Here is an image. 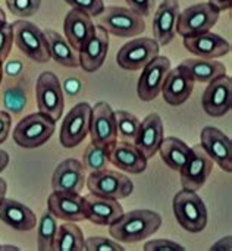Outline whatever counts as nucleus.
Returning <instances> with one entry per match:
<instances>
[{"instance_id":"nucleus-33","label":"nucleus","mask_w":232,"mask_h":251,"mask_svg":"<svg viewBox=\"0 0 232 251\" xmlns=\"http://www.w3.org/2000/svg\"><path fill=\"white\" fill-rule=\"evenodd\" d=\"M109 163V147H102L97 144H88L84 156H82V166L88 172H99L107 169Z\"/></svg>"},{"instance_id":"nucleus-37","label":"nucleus","mask_w":232,"mask_h":251,"mask_svg":"<svg viewBox=\"0 0 232 251\" xmlns=\"http://www.w3.org/2000/svg\"><path fill=\"white\" fill-rule=\"evenodd\" d=\"M72 9L81 10L90 16H99L104 9L103 0H65Z\"/></svg>"},{"instance_id":"nucleus-28","label":"nucleus","mask_w":232,"mask_h":251,"mask_svg":"<svg viewBox=\"0 0 232 251\" xmlns=\"http://www.w3.org/2000/svg\"><path fill=\"white\" fill-rule=\"evenodd\" d=\"M46 35V40L49 43V50H50V59L57 62L62 66L66 68H78L79 66V56L78 51H75L71 44L66 41L63 35L53 29H44L43 31Z\"/></svg>"},{"instance_id":"nucleus-12","label":"nucleus","mask_w":232,"mask_h":251,"mask_svg":"<svg viewBox=\"0 0 232 251\" xmlns=\"http://www.w3.org/2000/svg\"><path fill=\"white\" fill-rule=\"evenodd\" d=\"M171 71V60L166 56H156L143 68L137 84V94L143 101L155 100L163 87L168 72Z\"/></svg>"},{"instance_id":"nucleus-40","label":"nucleus","mask_w":232,"mask_h":251,"mask_svg":"<svg viewBox=\"0 0 232 251\" xmlns=\"http://www.w3.org/2000/svg\"><path fill=\"white\" fill-rule=\"evenodd\" d=\"M125 1L128 3L129 9H132L143 18L152 15L155 9V3H156V0H125Z\"/></svg>"},{"instance_id":"nucleus-29","label":"nucleus","mask_w":232,"mask_h":251,"mask_svg":"<svg viewBox=\"0 0 232 251\" xmlns=\"http://www.w3.org/2000/svg\"><path fill=\"white\" fill-rule=\"evenodd\" d=\"M157 151L160 153V157L166 166H169L172 171L180 172L191 154V147L177 137H168L163 138Z\"/></svg>"},{"instance_id":"nucleus-23","label":"nucleus","mask_w":232,"mask_h":251,"mask_svg":"<svg viewBox=\"0 0 232 251\" xmlns=\"http://www.w3.org/2000/svg\"><path fill=\"white\" fill-rule=\"evenodd\" d=\"M107 51H109V32L102 25H97L93 37L82 47V50L78 51L79 66L85 72H96L104 63L107 57Z\"/></svg>"},{"instance_id":"nucleus-25","label":"nucleus","mask_w":232,"mask_h":251,"mask_svg":"<svg viewBox=\"0 0 232 251\" xmlns=\"http://www.w3.org/2000/svg\"><path fill=\"white\" fill-rule=\"evenodd\" d=\"M194 84L196 82L180 66H177L168 72L160 93L168 104L181 106L190 99L194 90Z\"/></svg>"},{"instance_id":"nucleus-7","label":"nucleus","mask_w":232,"mask_h":251,"mask_svg":"<svg viewBox=\"0 0 232 251\" xmlns=\"http://www.w3.org/2000/svg\"><path fill=\"white\" fill-rule=\"evenodd\" d=\"M35 100L38 112L54 122L60 119L65 107L63 90L57 76L49 71L43 72L35 84Z\"/></svg>"},{"instance_id":"nucleus-11","label":"nucleus","mask_w":232,"mask_h":251,"mask_svg":"<svg viewBox=\"0 0 232 251\" xmlns=\"http://www.w3.org/2000/svg\"><path fill=\"white\" fill-rule=\"evenodd\" d=\"M213 171V160L207 156L200 144L191 147V154L180 171L182 188L190 191H199L209 179Z\"/></svg>"},{"instance_id":"nucleus-2","label":"nucleus","mask_w":232,"mask_h":251,"mask_svg":"<svg viewBox=\"0 0 232 251\" xmlns=\"http://www.w3.org/2000/svg\"><path fill=\"white\" fill-rule=\"evenodd\" d=\"M172 209L177 222L191 234L202 232L207 225V209L196 191L181 190L175 194Z\"/></svg>"},{"instance_id":"nucleus-3","label":"nucleus","mask_w":232,"mask_h":251,"mask_svg":"<svg viewBox=\"0 0 232 251\" xmlns=\"http://www.w3.org/2000/svg\"><path fill=\"white\" fill-rule=\"evenodd\" d=\"M99 25H102L109 34L131 38L138 37L146 31V21L141 15L129 7L109 6L99 15Z\"/></svg>"},{"instance_id":"nucleus-10","label":"nucleus","mask_w":232,"mask_h":251,"mask_svg":"<svg viewBox=\"0 0 232 251\" xmlns=\"http://www.w3.org/2000/svg\"><path fill=\"white\" fill-rule=\"evenodd\" d=\"M91 110L93 107L88 103H78L66 113L59 134V141L63 147L72 149L84 141L90 131Z\"/></svg>"},{"instance_id":"nucleus-30","label":"nucleus","mask_w":232,"mask_h":251,"mask_svg":"<svg viewBox=\"0 0 232 251\" xmlns=\"http://www.w3.org/2000/svg\"><path fill=\"white\" fill-rule=\"evenodd\" d=\"M54 251H85V240L81 229L74 222H65L57 226L53 244Z\"/></svg>"},{"instance_id":"nucleus-24","label":"nucleus","mask_w":232,"mask_h":251,"mask_svg":"<svg viewBox=\"0 0 232 251\" xmlns=\"http://www.w3.org/2000/svg\"><path fill=\"white\" fill-rule=\"evenodd\" d=\"M163 138H165V131H163L162 118L157 113H150L140 124V129L134 144L149 160L157 153Z\"/></svg>"},{"instance_id":"nucleus-4","label":"nucleus","mask_w":232,"mask_h":251,"mask_svg":"<svg viewBox=\"0 0 232 251\" xmlns=\"http://www.w3.org/2000/svg\"><path fill=\"white\" fill-rule=\"evenodd\" d=\"M13 43L26 57L37 63H46L50 60L49 43L44 32L32 22L18 19L12 24Z\"/></svg>"},{"instance_id":"nucleus-36","label":"nucleus","mask_w":232,"mask_h":251,"mask_svg":"<svg viewBox=\"0 0 232 251\" xmlns=\"http://www.w3.org/2000/svg\"><path fill=\"white\" fill-rule=\"evenodd\" d=\"M85 250L88 251H124L121 243L104 238V237H90L85 240Z\"/></svg>"},{"instance_id":"nucleus-16","label":"nucleus","mask_w":232,"mask_h":251,"mask_svg":"<svg viewBox=\"0 0 232 251\" xmlns=\"http://www.w3.org/2000/svg\"><path fill=\"white\" fill-rule=\"evenodd\" d=\"M85 169L77 159H66L57 165L52 176L53 191L79 194L85 185Z\"/></svg>"},{"instance_id":"nucleus-32","label":"nucleus","mask_w":232,"mask_h":251,"mask_svg":"<svg viewBox=\"0 0 232 251\" xmlns=\"http://www.w3.org/2000/svg\"><path fill=\"white\" fill-rule=\"evenodd\" d=\"M115 121H116V131H118L119 138L127 143H134L137 138L141 121L135 115L129 112H124V110L115 112Z\"/></svg>"},{"instance_id":"nucleus-27","label":"nucleus","mask_w":232,"mask_h":251,"mask_svg":"<svg viewBox=\"0 0 232 251\" xmlns=\"http://www.w3.org/2000/svg\"><path fill=\"white\" fill-rule=\"evenodd\" d=\"M180 68L194 81L202 84H209L210 81L227 75V68L224 63L215 59H185L180 63Z\"/></svg>"},{"instance_id":"nucleus-15","label":"nucleus","mask_w":232,"mask_h":251,"mask_svg":"<svg viewBox=\"0 0 232 251\" xmlns=\"http://www.w3.org/2000/svg\"><path fill=\"white\" fill-rule=\"evenodd\" d=\"M200 146L213 160V163H216L222 171L231 174L232 143L228 135L218 128L206 126L200 132Z\"/></svg>"},{"instance_id":"nucleus-20","label":"nucleus","mask_w":232,"mask_h":251,"mask_svg":"<svg viewBox=\"0 0 232 251\" xmlns=\"http://www.w3.org/2000/svg\"><path fill=\"white\" fill-rule=\"evenodd\" d=\"M184 46L190 53L202 59H218L231 51V44L222 35L210 31L185 37Z\"/></svg>"},{"instance_id":"nucleus-41","label":"nucleus","mask_w":232,"mask_h":251,"mask_svg":"<svg viewBox=\"0 0 232 251\" xmlns=\"http://www.w3.org/2000/svg\"><path fill=\"white\" fill-rule=\"evenodd\" d=\"M12 126V118L7 112L0 110V144L6 141Z\"/></svg>"},{"instance_id":"nucleus-18","label":"nucleus","mask_w":232,"mask_h":251,"mask_svg":"<svg viewBox=\"0 0 232 251\" xmlns=\"http://www.w3.org/2000/svg\"><path fill=\"white\" fill-rule=\"evenodd\" d=\"M47 210L60 221L65 222H81L85 219L84 213V197L75 193L53 191L47 199Z\"/></svg>"},{"instance_id":"nucleus-17","label":"nucleus","mask_w":232,"mask_h":251,"mask_svg":"<svg viewBox=\"0 0 232 251\" xmlns=\"http://www.w3.org/2000/svg\"><path fill=\"white\" fill-rule=\"evenodd\" d=\"M84 213L85 219L91 224L109 226L122 216L124 209L119 200L106 199L90 193L84 197Z\"/></svg>"},{"instance_id":"nucleus-9","label":"nucleus","mask_w":232,"mask_h":251,"mask_svg":"<svg viewBox=\"0 0 232 251\" xmlns=\"http://www.w3.org/2000/svg\"><path fill=\"white\" fill-rule=\"evenodd\" d=\"M159 43L155 38L138 37L132 38L124 44L118 54L116 62L122 69L127 71H141L147 63H150L156 56H159Z\"/></svg>"},{"instance_id":"nucleus-42","label":"nucleus","mask_w":232,"mask_h":251,"mask_svg":"<svg viewBox=\"0 0 232 251\" xmlns=\"http://www.w3.org/2000/svg\"><path fill=\"white\" fill-rule=\"evenodd\" d=\"M231 243H232L231 235H228V237H225V238L219 240L218 243H215V244L212 246V249H210V250H213V251H218V250L231 251V249H232Z\"/></svg>"},{"instance_id":"nucleus-31","label":"nucleus","mask_w":232,"mask_h":251,"mask_svg":"<svg viewBox=\"0 0 232 251\" xmlns=\"http://www.w3.org/2000/svg\"><path fill=\"white\" fill-rule=\"evenodd\" d=\"M57 221L56 218L49 212H43L38 221L37 228V249L40 251H52L54 238L57 234Z\"/></svg>"},{"instance_id":"nucleus-45","label":"nucleus","mask_w":232,"mask_h":251,"mask_svg":"<svg viewBox=\"0 0 232 251\" xmlns=\"http://www.w3.org/2000/svg\"><path fill=\"white\" fill-rule=\"evenodd\" d=\"M6 191H7V184L3 178H0V203L6 197Z\"/></svg>"},{"instance_id":"nucleus-8","label":"nucleus","mask_w":232,"mask_h":251,"mask_svg":"<svg viewBox=\"0 0 232 251\" xmlns=\"http://www.w3.org/2000/svg\"><path fill=\"white\" fill-rule=\"evenodd\" d=\"M219 19V12L210 3H197L180 12L177 21V34L193 37L210 31Z\"/></svg>"},{"instance_id":"nucleus-13","label":"nucleus","mask_w":232,"mask_h":251,"mask_svg":"<svg viewBox=\"0 0 232 251\" xmlns=\"http://www.w3.org/2000/svg\"><path fill=\"white\" fill-rule=\"evenodd\" d=\"M88 134L91 135V143L102 147H110L118 141L115 112L112 110L110 104L99 101L93 107Z\"/></svg>"},{"instance_id":"nucleus-46","label":"nucleus","mask_w":232,"mask_h":251,"mask_svg":"<svg viewBox=\"0 0 232 251\" xmlns=\"http://www.w3.org/2000/svg\"><path fill=\"white\" fill-rule=\"evenodd\" d=\"M6 22V13L3 12V9L0 7V25Z\"/></svg>"},{"instance_id":"nucleus-19","label":"nucleus","mask_w":232,"mask_h":251,"mask_svg":"<svg viewBox=\"0 0 232 251\" xmlns=\"http://www.w3.org/2000/svg\"><path fill=\"white\" fill-rule=\"evenodd\" d=\"M94 31H96V25L90 15L77 9H71L66 13L63 22V32L66 41L71 44V47L75 51L82 50V47L93 37Z\"/></svg>"},{"instance_id":"nucleus-34","label":"nucleus","mask_w":232,"mask_h":251,"mask_svg":"<svg viewBox=\"0 0 232 251\" xmlns=\"http://www.w3.org/2000/svg\"><path fill=\"white\" fill-rule=\"evenodd\" d=\"M26 103L25 91L21 85L7 87L3 93V104L12 113H19Z\"/></svg>"},{"instance_id":"nucleus-14","label":"nucleus","mask_w":232,"mask_h":251,"mask_svg":"<svg viewBox=\"0 0 232 251\" xmlns=\"http://www.w3.org/2000/svg\"><path fill=\"white\" fill-rule=\"evenodd\" d=\"M205 112L212 118H222L232 107V79L222 75L207 84L202 97Z\"/></svg>"},{"instance_id":"nucleus-26","label":"nucleus","mask_w":232,"mask_h":251,"mask_svg":"<svg viewBox=\"0 0 232 251\" xmlns=\"http://www.w3.org/2000/svg\"><path fill=\"white\" fill-rule=\"evenodd\" d=\"M0 221L16 231H31L37 225V218L29 207L6 197L0 203Z\"/></svg>"},{"instance_id":"nucleus-5","label":"nucleus","mask_w":232,"mask_h":251,"mask_svg":"<svg viewBox=\"0 0 232 251\" xmlns=\"http://www.w3.org/2000/svg\"><path fill=\"white\" fill-rule=\"evenodd\" d=\"M56 129V122L43 113L22 118L13 129V141L22 149H37L46 144Z\"/></svg>"},{"instance_id":"nucleus-1","label":"nucleus","mask_w":232,"mask_h":251,"mask_svg":"<svg viewBox=\"0 0 232 251\" xmlns=\"http://www.w3.org/2000/svg\"><path fill=\"white\" fill-rule=\"evenodd\" d=\"M160 225L162 218L159 213L147 209L131 210L122 213L118 221L109 225V234L118 243L132 244L155 235Z\"/></svg>"},{"instance_id":"nucleus-21","label":"nucleus","mask_w":232,"mask_h":251,"mask_svg":"<svg viewBox=\"0 0 232 251\" xmlns=\"http://www.w3.org/2000/svg\"><path fill=\"white\" fill-rule=\"evenodd\" d=\"M109 162L118 166L121 171L138 175L147 169L146 156L137 149L134 143L116 141L109 147Z\"/></svg>"},{"instance_id":"nucleus-22","label":"nucleus","mask_w":232,"mask_h":251,"mask_svg":"<svg viewBox=\"0 0 232 251\" xmlns=\"http://www.w3.org/2000/svg\"><path fill=\"white\" fill-rule=\"evenodd\" d=\"M178 15V0H163L159 4L153 18V35L159 46H168L175 38Z\"/></svg>"},{"instance_id":"nucleus-39","label":"nucleus","mask_w":232,"mask_h":251,"mask_svg":"<svg viewBox=\"0 0 232 251\" xmlns=\"http://www.w3.org/2000/svg\"><path fill=\"white\" fill-rule=\"evenodd\" d=\"M146 251H184L185 249L169 240H152L144 244Z\"/></svg>"},{"instance_id":"nucleus-44","label":"nucleus","mask_w":232,"mask_h":251,"mask_svg":"<svg viewBox=\"0 0 232 251\" xmlns=\"http://www.w3.org/2000/svg\"><path fill=\"white\" fill-rule=\"evenodd\" d=\"M7 163H9V154L6 151L0 150V174L6 169Z\"/></svg>"},{"instance_id":"nucleus-48","label":"nucleus","mask_w":232,"mask_h":251,"mask_svg":"<svg viewBox=\"0 0 232 251\" xmlns=\"http://www.w3.org/2000/svg\"><path fill=\"white\" fill-rule=\"evenodd\" d=\"M1 79H3V62L0 60V84H1Z\"/></svg>"},{"instance_id":"nucleus-35","label":"nucleus","mask_w":232,"mask_h":251,"mask_svg":"<svg viewBox=\"0 0 232 251\" xmlns=\"http://www.w3.org/2000/svg\"><path fill=\"white\" fill-rule=\"evenodd\" d=\"M10 13L19 18H28L37 13L41 6V0H6Z\"/></svg>"},{"instance_id":"nucleus-6","label":"nucleus","mask_w":232,"mask_h":251,"mask_svg":"<svg viewBox=\"0 0 232 251\" xmlns=\"http://www.w3.org/2000/svg\"><path fill=\"white\" fill-rule=\"evenodd\" d=\"M85 185L91 194L113 200L127 199L134 191V184L131 178L109 169L90 172V175L85 179Z\"/></svg>"},{"instance_id":"nucleus-38","label":"nucleus","mask_w":232,"mask_h":251,"mask_svg":"<svg viewBox=\"0 0 232 251\" xmlns=\"http://www.w3.org/2000/svg\"><path fill=\"white\" fill-rule=\"evenodd\" d=\"M13 44V29L12 24H1L0 25V60L4 62L12 50Z\"/></svg>"},{"instance_id":"nucleus-47","label":"nucleus","mask_w":232,"mask_h":251,"mask_svg":"<svg viewBox=\"0 0 232 251\" xmlns=\"http://www.w3.org/2000/svg\"><path fill=\"white\" fill-rule=\"evenodd\" d=\"M0 250H15L18 251V247H12V246H0Z\"/></svg>"},{"instance_id":"nucleus-43","label":"nucleus","mask_w":232,"mask_h":251,"mask_svg":"<svg viewBox=\"0 0 232 251\" xmlns=\"http://www.w3.org/2000/svg\"><path fill=\"white\" fill-rule=\"evenodd\" d=\"M207 3H210L218 12L222 10H230L232 7V0H209Z\"/></svg>"}]
</instances>
